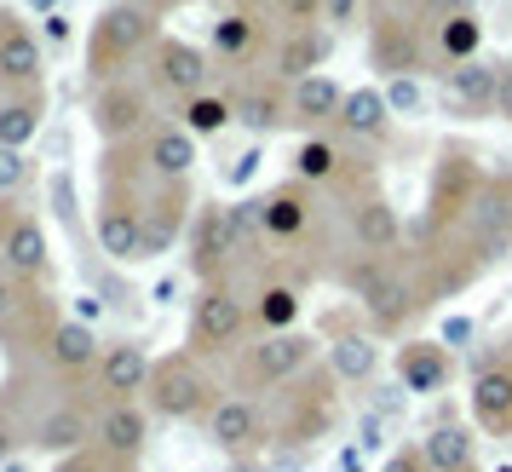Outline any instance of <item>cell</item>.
Wrapping results in <instances>:
<instances>
[{
	"instance_id": "6da1fadb",
	"label": "cell",
	"mask_w": 512,
	"mask_h": 472,
	"mask_svg": "<svg viewBox=\"0 0 512 472\" xmlns=\"http://www.w3.org/2000/svg\"><path fill=\"white\" fill-rule=\"evenodd\" d=\"M162 41V12L150 6V0H110L104 12L93 18L87 29V52H81V64H87V81L104 87V81H121V75H133L150 58V47Z\"/></svg>"
},
{
	"instance_id": "7a4b0ae2",
	"label": "cell",
	"mask_w": 512,
	"mask_h": 472,
	"mask_svg": "<svg viewBox=\"0 0 512 472\" xmlns=\"http://www.w3.org/2000/svg\"><path fill=\"white\" fill-rule=\"evenodd\" d=\"M340 283L351 288V300L363 311V329L369 334H403L409 317L426 311V294L415 283V265L392 254V260H369L357 254L351 265H340Z\"/></svg>"
},
{
	"instance_id": "3957f363",
	"label": "cell",
	"mask_w": 512,
	"mask_h": 472,
	"mask_svg": "<svg viewBox=\"0 0 512 472\" xmlns=\"http://www.w3.org/2000/svg\"><path fill=\"white\" fill-rule=\"evenodd\" d=\"M484 179H489V173L478 167V156H472V150H461V144H443L438 167H432V185H426V213L415 219L409 242H415V248H438V242L466 236V213H472V202H478Z\"/></svg>"
},
{
	"instance_id": "277c9868",
	"label": "cell",
	"mask_w": 512,
	"mask_h": 472,
	"mask_svg": "<svg viewBox=\"0 0 512 472\" xmlns=\"http://www.w3.org/2000/svg\"><path fill=\"white\" fill-rule=\"evenodd\" d=\"M265 426H271V444H282V449H311L317 438H328L340 426V375L311 363L300 380H288L282 392H271Z\"/></svg>"
},
{
	"instance_id": "5b68a950",
	"label": "cell",
	"mask_w": 512,
	"mask_h": 472,
	"mask_svg": "<svg viewBox=\"0 0 512 472\" xmlns=\"http://www.w3.org/2000/svg\"><path fill=\"white\" fill-rule=\"evenodd\" d=\"M225 398L219 392V380L208 375V363L196 352H167L156 357V369H150V386H144V409L156 415V421H208L213 403Z\"/></svg>"
},
{
	"instance_id": "8992f818",
	"label": "cell",
	"mask_w": 512,
	"mask_h": 472,
	"mask_svg": "<svg viewBox=\"0 0 512 472\" xmlns=\"http://www.w3.org/2000/svg\"><path fill=\"white\" fill-rule=\"evenodd\" d=\"M317 363V334L288 329V334H259L254 346H242L236 357V392L254 398V392H282L288 380H300Z\"/></svg>"
},
{
	"instance_id": "52a82bcc",
	"label": "cell",
	"mask_w": 512,
	"mask_h": 472,
	"mask_svg": "<svg viewBox=\"0 0 512 472\" xmlns=\"http://www.w3.org/2000/svg\"><path fill=\"white\" fill-rule=\"evenodd\" d=\"M248 329H254V306H248L231 283L196 288V300H190V340H185V352H196L202 363H208V357H225V352H242Z\"/></svg>"
},
{
	"instance_id": "ba28073f",
	"label": "cell",
	"mask_w": 512,
	"mask_h": 472,
	"mask_svg": "<svg viewBox=\"0 0 512 472\" xmlns=\"http://www.w3.org/2000/svg\"><path fill=\"white\" fill-rule=\"evenodd\" d=\"M87 116H93V133L104 150L139 144L156 127V93H150V81H139V75H121V81L93 87V110Z\"/></svg>"
},
{
	"instance_id": "9c48e42d",
	"label": "cell",
	"mask_w": 512,
	"mask_h": 472,
	"mask_svg": "<svg viewBox=\"0 0 512 472\" xmlns=\"http://www.w3.org/2000/svg\"><path fill=\"white\" fill-rule=\"evenodd\" d=\"M144 81L156 98H173V110H179L213 87V52H202L196 41H179V35H162L144 58Z\"/></svg>"
},
{
	"instance_id": "30bf717a",
	"label": "cell",
	"mask_w": 512,
	"mask_h": 472,
	"mask_svg": "<svg viewBox=\"0 0 512 472\" xmlns=\"http://www.w3.org/2000/svg\"><path fill=\"white\" fill-rule=\"evenodd\" d=\"M369 64L386 75V81L432 70V64H438V52H432V24H409V18L369 12Z\"/></svg>"
},
{
	"instance_id": "8fae6325",
	"label": "cell",
	"mask_w": 512,
	"mask_h": 472,
	"mask_svg": "<svg viewBox=\"0 0 512 472\" xmlns=\"http://www.w3.org/2000/svg\"><path fill=\"white\" fill-rule=\"evenodd\" d=\"M190 219H196V196H190V179H173V185L150 179V190H144V202H139L144 260H162V254H173V248H179V242L190 236Z\"/></svg>"
},
{
	"instance_id": "7c38bea8",
	"label": "cell",
	"mask_w": 512,
	"mask_h": 472,
	"mask_svg": "<svg viewBox=\"0 0 512 472\" xmlns=\"http://www.w3.org/2000/svg\"><path fill=\"white\" fill-rule=\"evenodd\" d=\"M259 219H265V248H305L323 219V196L300 179H282L259 196Z\"/></svg>"
},
{
	"instance_id": "4fadbf2b",
	"label": "cell",
	"mask_w": 512,
	"mask_h": 472,
	"mask_svg": "<svg viewBox=\"0 0 512 472\" xmlns=\"http://www.w3.org/2000/svg\"><path fill=\"white\" fill-rule=\"evenodd\" d=\"M0 271H12V277H24V283L47 288V277H52V236H47V225H41V213L0 202Z\"/></svg>"
},
{
	"instance_id": "5bb4252c",
	"label": "cell",
	"mask_w": 512,
	"mask_h": 472,
	"mask_svg": "<svg viewBox=\"0 0 512 472\" xmlns=\"http://www.w3.org/2000/svg\"><path fill=\"white\" fill-rule=\"evenodd\" d=\"M93 432H98V398L87 392V398H64V403H52L47 415H35V421L24 426V444L35 449V455L64 461V455L93 444Z\"/></svg>"
},
{
	"instance_id": "9a60e30c",
	"label": "cell",
	"mask_w": 512,
	"mask_h": 472,
	"mask_svg": "<svg viewBox=\"0 0 512 472\" xmlns=\"http://www.w3.org/2000/svg\"><path fill=\"white\" fill-rule=\"evenodd\" d=\"M466 242L484 265L507 260L512 254V173H489L478 202L466 213Z\"/></svg>"
},
{
	"instance_id": "2e32d148",
	"label": "cell",
	"mask_w": 512,
	"mask_h": 472,
	"mask_svg": "<svg viewBox=\"0 0 512 472\" xmlns=\"http://www.w3.org/2000/svg\"><path fill=\"white\" fill-rule=\"evenodd\" d=\"M202 432H208V444L219 449V455H231V461H248V455H259V449L271 444V426H265L259 398H242V392H225V398L213 403V415L202 421Z\"/></svg>"
},
{
	"instance_id": "e0dca14e",
	"label": "cell",
	"mask_w": 512,
	"mask_h": 472,
	"mask_svg": "<svg viewBox=\"0 0 512 472\" xmlns=\"http://www.w3.org/2000/svg\"><path fill=\"white\" fill-rule=\"evenodd\" d=\"M185 254H190V277L202 288L213 283H231L236 271V248H231V225H225V208L219 202H196V219H190V236H185Z\"/></svg>"
},
{
	"instance_id": "ac0fdd59",
	"label": "cell",
	"mask_w": 512,
	"mask_h": 472,
	"mask_svg": "<svg viewBox=\"0 0 512 472\" xmlns=\"http://www.w3.org/2000/svg\"><path fill=\"white\" fill-rule=\"evenodd\" d=\"M0 81H6V93L47 87V41L12 6H0Z\"/></svg>"
},
{
	"instance_id": "d6986e66",
	"label": "cell",
	"mask_w": 512,
	"mask_h": 472,
	"mask_svg": "<svg viewBox=\"0 0 512 472\" xmlns=\"http://www.w3.org/2000/svg\"><path fill=\"white\" fill-rule=\"evenodd\" d=\"M392 369H397V386L409 398H438V392H449V380H455V352L443 340L409 334V340H397Z\"/></svg>"
},
{
	"instance_id": "ffe728a7",
	"label": "cell",
	"mask_w": 512,
	"mask_h": 472,
	"mask_svg": "<svg viewBox=\"0 0 512 472\" xmlns=\"http://www.w3.org/2000/svg\"><path fill=\"white\" fill-rule=\"evenodd\" d=\"M150 369H156V357L144 352L139 340H116V346H104L93 369V398L98 409L104 403H139L144 386H150Z\"/></svg>"
},
{
	"instance_id": "44dd1931",
	"label": "cell",
	"mask_w": 512,
	"mask_h": 472,
	"mask_svg": "<svg viewBox=\"0 0 512 472\" xmlns=\"http://www.w3.org/2000/svg\"><path fill=\"white\" fill-rule=\"evenodd\" d=\"M265 35H271V18L265 6H225L208 29V52L231 70H248L259 52H265Z\"/></svg>"
},
{
	"instance_id": "7402d4cb",
	"label": "cell",
	"mask_w": 512,
	"mask_h": 472,
	"mask_svg": "<svg viewBox=\"0 0 512 472\" xmlns=\"http://www.w3.org/2000/svg\"><path fill=\"white\" fill-rule=\"evenodd\" d=\"M98 357H104V340L93 334V323H81V317H58V329L47 334L41 363H47L64 386H81V380H93Z\"/></svg>"
},
{
	"instance_id": "603a6c76",
	"label": "cell",
	"mask_w": 512,
	"mask_h": 472,
	"mask_svg": "<svg viewBox=\"0 0 512 472\" xmlns=\"http://www.w3.org/2000/svg\"><path fill=\"white\" fill-rule=\"evenodd\" d=\"M466 403H472V426H478V432H489V438H512V352L489 357L484 369L472 375Z\"/></svg>"
},
{
	"instance_id": "cb8c5ba5",
	"label": "cell",
	"mask_w": 512,
	"mask_h": 472,
	"mask_svg": "<svg viewBox=\"0 0 512 472\" xmlns=\"http://www.w3.org/2000/svg\"><path fill=\"white\" fill-rule=\"evenodd\" d=\"M346 225H351V248L357 254H369V260H392L397 248H403V219H397V208L374 190V196H363V202H351L346 208Z\"/></svg>"
},
{
	"instance_id": "d4e9b609",
	"label": "cell",
	"mask_w": 512,
	"mask_h": 472,
	"mask_svg": "<svg viewBox=\"0 0 512 472\" xmlns=\"http://www.w3.org/2000/svg\"><path fill=\"white\" fill-rule=\"evenodd\" d=\"M231 98H236V127H248L254 139H271L282 127H294V116H288V81H277L271 70L242 81Z\"/></svg>"
},
{
	"instance_id": "484cf974",
	"label": "cell",
	"mask_w": 512,
	"mask_h": 472,
	"mask_svg": "<svg viewBox=\"0 0 512 472\" xmlns=\"http://www.w3.org/2000/svg\"><path fill=\"white\" fill-rule=\"evenodd\" d=\"M93 444L116 461V467H139L144 444H150V409L144 403H104L98 409Z\"/></svg>"
},
{
	"instance_id": "4316f807",
	"label": "cell",
	"mask_w": 512,
	"mask_h": 472,
	"mask_svg": "<svg viewBox=\"0 0 512 472\" xmlns=\"http://www.w3.org/2000/svg\"><path fill=\"white\" fill-rule=\"evenodd\" d=\"M328 58H334V35L323 24L317 29H288L277 47H271V75L288 81V87H300L311 75H328Z\"/></svg>"
},
{
	"instance_id": "83f0119b",
	"label": "cell",
	"mask_w": 512,
	"mask_h": 472,
	"mask_svg": "<svg viewBox=\"0 0 512 472\" xmlns=\"http://www.w3.org/2000/svg\"><path fill=\"white\" fill-rule=\"evenodd\" d=\"M392 104H386V87H346V104H340V121H334V133L351 144H363V150H374V144L392 139Z\"/></svg>"
},
{
	"instance_id": "f1b7e54d",
	"label": "cell",
	"mask_w": 512,
	"mask_h": 472,
	"mask_svg": "<svg viewBox=\"0 0 512 472\" xmlns=\"http://www.w3.org/2000/svg\"><path fill=\"white\" fill-rule=\"evenodd\" d=\"M328 369L340 375V386H363L380 375V346L369 329H357L346 317H328Z\"/></svg>"
},
{
	"instance_id": "f546056e",
	"label": "cell",
	"mask_w": 512,
	"mask_h": 472,
	"mask_svg": "<svg viewBox=\"0 0 512 472\" xmlns=\"http://www.w3.org/2000/svg\"><path fill=\"white\" fill-rule=\"evenodd\" d=\"M495 81H501V64L489 58H472V64H455L443 70V93H449V110L466 121L495 116Z\"/></svg>"
},
{
	"instance_id": "4dcf8cb0",
	"label": "cell",
	"mask_w": 512,
	"mask_h": 472,
	"mask_svg": "<svg viewBox=\"0 0 512 472\" xmlns=\"http://www.w3.org/2000/svg\"><path fill=\"white\" fill-rule=\"evenodd\" d=\"M139 150H144L150 179H162V185H173V179H190V167H196V139H190L179 121H156V127L139 139Z\"/></svg>"
},
{
	"instance_id": "1f68e13d",
	"label": "cell",
	"mask_w": 512,
	"mask_h": 472,
	"mask_svg": "<svg viewBox=\"0 0 512 472\" xmlns=\"http://www.w3.org/2000/svg\"><path fill=\"white\" fill-rule=\"evenodd\" d=\"M340 104H346V87H340L334 75H311L300 87H288V116H294V127H305V133L334 127V121H340Z\"/></svg>"
},
{
	"instance_id": "d6a6232c",
	"label": "cell",
	"mask_w": 512,
	"mask_h": 472,
	"mask_svg": "<svg viewBox=\"0 0 512 472\" xmlns=\"http://www.w3.org/2000/svg\"><path fill=\"white\" fill-rule=\"evenodd\" d=\"M47 127V87H29V93H6L0 98V144L6 150H29Z\"/></svg>"
},
{
	"instance_id": "836d02e7",
	"label": "cell",
	"mask_w": 512,
	"mask_h": 472,
	"mask_svg": "<svg viewBox=\"0 0 512 472\" xmlns=\"http://www.w3.org/2000/svg\"><path fill=\"white\" fill-rule=\"evenodd\" d=\"M340 173H346V144L328 139V133H305L294 144V179L311 190H334L340 185Z\"/></svg>"
},
{
	"instance_id": "e575fe53",
	"label": "cell",
	"mask_w": 512,
	"mask_h": 472,
	"mask_svg": "<svg viewBox=\"0 0 512 472\" xmlns=\"http://www.w3.org/2000/svg\"><path fill=\"white\" fill-rule=\"evenodd\" d=\"M420 449H426V467L432 472H478V438L461 421H438L420 438Z\"/></svg>"
},
{
	"instance_id": "d590c367",
	"label": "cell",
	"mask_w": 512,
	"mask_h": 472,
	"mask_svg": "<svg viewBox=\"0 0 512 472\" xmlns=\"http://www.w3.org/2000/svg\"><path fill=\"white\" fill-rule=\"evenodd\" d=\"M300 283H282V277H259L254 288V329L259 334H288V329H300Z\"/></svg>"
},
{
	"instance_id": "8d00e7d4",
	"label": "cell",
	"mask_w": 512,
	"mask_h": 472,
	"mask_svg": "<svg viewBox=\"0 0 512 472\" xmlns=\"http://www.w3.org/2000/svg\"><path fill=\"white\" fill-rule=\"evenodd\" d=\"M432 52H438V70H455V64H472L484 58V18L478 12H455L432 29Z\"/></svg>"
},
{
	"instance_id": "74e56055",
	"label": "cell",
	"mask_w": 512,
	"mask_h": 472,
	"mask_svg": "<svg viewBox=\"0 0 512 472\" xmlns=\"http://www.w3.org/2000/svg\"><path fill=\"white\" fill-rule=\"evenodd\" d=\"M179 127H185L190 139H213V133H225L236 127V98L208 87V93H196L190 104H179Z\"/></svg>"
},
{
	"instance_id": "f35d334b",
	"label": "cell",
	"mask_w": 512,
	"mask_h": 472,
	"mask_svg": "<svg viewBox=\"0 0 512 472\" xmlns=\"http://www.w3.org/2000/svg\"><path fill=\"white\" fill-rule=\"evenodd\" d=\"M369 12H386V18H409V24H432L455 12H478V0H369Z\"/></svg>"
},
{
	"instance_id": "ab89813d",
	"label": "cell",
	"mask_w": 512,
	"mask_h": 472,
	"mask_svg": "<svg viewBox=\"0 0 512 472\" xmlns=\"http://www.w3.org/2000/svg\"><path fill=\"white\" fill-rule=\"evenodd\" d=\"M323 12H328V0H265V18L282 24V35L288 29H317Z\"/></svg>"
},
{
	"instance_id": "60d3db41",
	"label": "cell",
	"mask_w": 512,
	"mask_h": 472,
	"mask_svg": "<svg viewBox=\"0 0 512 472\" xmlns=\"http://www.w3.org/2000/svg\"><path fill=\"white\" fill-rule=\"evenodd\" d=\"M29 179H35V162H29V150H6V144H0V202H6V196H18Z\"/></svg>"
},
{
	"instance_id": "b9f144b4",
	"label": "cell",
	"mask_w": 512,
	"mask_h": 472,
	"mask_svg": "<svg viewBox=\"0 0 512 472\" xmlns=\"http://www.w3.org/2000/svg\"><path fill=\"white\" fill-rule=\"evenodd\" d=\"M386 104H392V116H420V104H426L420 75H397V81H386Z\"/></svg>"
},
{
	"instance_id": "7bdbcfd3",
	"label": "cell",
	"mask_w": 512,
	"mask_h": 472,
	"mask_svg": "<svg viewBox=\"0 0 512 472\" xmlns=\"http://www.w3.org/2000/svg\"><path fill=\"white\" fill-rule=\"evenodd\" d=\"M52 472H121V467L98 444H87V449H75V455H64V461H52Z\"/></svg>"
},
{
	"instance_id": "ee69618b",
	"label": "cell",
	"mask_w": 512,
	"mask_h": 472,
	"mask_svg": "<svg viewBox=\"0 0 512 472\" xmlns=\"http://www.w3.org/2000/svg\"><path fill=\"white\" fill-rule=\"evenodd\" d=\"M259 162H265V150H259V144H248V150H242V156H236V162H225V185H254V173H259Z\"/></svg>"
},
{
	"instance_id": "f6af8a7d",
	"label": "cell",
	"mask_w": 512,
	"mask_h": 472,
	"mask_svg": "<svg viewBox=\"0 0 512 472\" xmlns=\"http://www.w3.org/2000/svg\"><path fill=\"white\" fill-rule=\"evenodd\" d=\"M380 472H432L426 467V449L420 444H397L386 461H380Z\"/></svg>"
},
{
	"instance_id": "bcb514c9",
	"label": "cell",
	"mask_w": 512,
	"mask_h": 472,
	"mask_svg": "<svg viewBox=\"0 0 512 472\" xmlns=\"http://www.w3.org/2000/svg\"><path fill=\"white\" fill-rule=\"evenodd\" d=\"M472 334H478V323L472 317H443V329H438V340L455 352V346H472Z\"/></svg>"
},
{
	"instance_id": "7dc6e473",
	"label": "cell",
	"mask_w": 512,
	"mask_h": 472,
	"mask_svg": "<svg viewBox=\"0 0 512 472\" xmlns=\"http://www.w3.org/2000/svg\"><path fill=\"white\" fill-rule=\"evenodd\" d=\"M380 444H386V421H380V415L369 409V415L357 421V449H369V455H374Z\"/></svg>"
},
{
	"instance_id": "c3c4849f",
	"label": "cell",
	"mask_w": 512,
	"mask_h": 472,
	"mask_svg": "<svg viewBox=\"0 0 512 472\" xmlns=\"http://www.w3.org/2000/svg\"><path fill=\"white\" fill-rule=\"evenodd\" d=\"M495 116L512 121V58H501V81H495Z\"/></svg>"
},
{
	"instance_id": "681fc988",
	"label": "cell",
	"mask_w": 512,
	"mask_h": 472,
	"mask_svg": "<svg viewBox=\"0 0 512 472\" xmlns=\"http://www.w3.org/2000/svg\"><path fill=\"white\" fill-rule=\"evenodd\" d=\"M18 444H24V426H12V421H6V409H0V467L18 455Z\"/></svg>"
},
{
	"instance_id": "f907efd6",
	"label": "cell",
	"mask_w": 512,
	"mask_h": 472,
	"mask_svg": "<svg viewBox=\"0 0 512 472\" xmlns=\"http://www.w3.org/2000/svg\"><path fill=\"white\" fill-rule=\"evenodd\" d=\"M41 35H47L52 47H64V41H70V18H64V12H52V18H41Z\"/></svg>"
},
{
	"instance_id": "816d5d0a",
	"label": "cell",
	"mask_w": 512,
	"mask_h": 472,
	"mask_svg": "<svg viewBox=\"0 0 512 472\" xmlns=\"http://www.w3.org/2000/svg\"><path fill=\"white\" fill-rule=\"evenodd\" d=\"M351 12H357V0H328L323 24H351Z\"/></svg>"
},
{
	"instance_id": "f5cc1de1",
	"label": "cell",
	"mask_w": 512,
	"mask_h": 472,
	"mask_svg": "<svg viewBox=\"0 0 512 472\" xmlns=\"http://www.w3.org/2000/svg\"><path fill=\"white\" fill-rule=\"evenodd\" d=\"M29 12H35V18H52V12H64V0H24Z\"/></svg>"
},
{
	"instance_id": "db71d44e",
	"label": "cell",
	"mask_w": 512,
	"mask_h": 472,
	"mask_svg": "<svg viewBox=\"0 0 512 472\" xmlns=\"http://www.w3.org/2000/svg\"><path fill=\"white\" fill-rule=\"evenodd\" d=\"M340 472H363V449H357V444H351L346 455H340Z\"/></svg>"
},
{
	"instance_id": "11a10c76",
	"label": "cell",
	"mask_w": 512,
	"mask_h": 472,
	"mask_svg": "<svg viewBox=\"0 0 512 472\" xmlns=\"http://www.w3.org/2000/svg\"><path fill=\"white\" fill-rule=\"evenodd\" d=\"M162 6H190V0H156V12H162Z\"/></svg>"
},
{
	"instance_id": "9f6ffc18",
	"label": "cell",
	"mask_w": 512,
	"mask_h": 472,
	"mask_svg": "<svg viewBox=\"0 0 512 472\" xmlns=\"http://www.w3.org/2000/svg\"><path fill=\"white\" fill-rule=\"evenodd\" d=\"M121 472H139V467H121Z\"/></svg>"
},
{
	"instance_id": "6f0895ef",
	"label": "cell",
	"mask_w": 512,
	"mask_h": 472,
	"mask_svg": "<svg viewBox=\"0 0 512 472\" xmlns=\"http://www.w3.org/2000/svg\"><path fill=\"white\" fill-rule=\"evenodd\" d=\"M501 472H512V467H501Z\"/></svg>"
}]
</instances>
